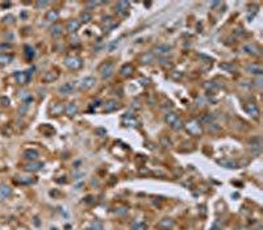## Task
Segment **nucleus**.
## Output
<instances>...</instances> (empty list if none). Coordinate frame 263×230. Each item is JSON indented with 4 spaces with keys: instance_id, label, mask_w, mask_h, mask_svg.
Here are the masks:
<instances>
[{
    "instance_id": "obj_34",
    "label": "nucleus",
    "mask_w": 263,
    "mask_h": 230,
    "mask_svg": "<svg viewBox=\"0 0 263 230\" xmlns=\"http://www.w3.org/2000/svg\"><path fill=\"white\" fill-rule=\"evenodd\" d=\"M132 230H146V225L145 223H138V225H134Z\"/></svg>"
},
{
    "instance_id": "obj_25",
    "label": "nucleus",
    "mask_w": 263,
    "mask_h": 230,
    "mask_svg": "<svg viewBox=\"0 0 263 230\" xmlns=\"http://www.w3.org/2000/svg\"><path fill=\"white\" fill-rule=\"evenodd\" d=\"M178 118H179V117L176 116V114H175L174 112H170V113H167V114H166V117H164L166 122H167L169 125H172V124H174V122H175V121H176Z\"/></svg>"
},
{
    "instance_id": "obj_26",
    "label": "nucleus",
    "mask_w": 263,
    "mask_h": 230,
    "mask_svg": "<svg viewBox=\"0 0 263 230\" xmlns=\"http://www.w3.org/2000/svg\"><path fill=\"white\" fill-rule=\"evenodd\" d=\"M50 33L53 37H58L62 34V27L61 25H53V27L50 28Z\"/></svg>"
},
{
    "instance_id": "obj_1",
    "label": "nucleus",
    "mask_w": 263,
    "mask_h": 230,
    "mask_svg": "<svg viewBox=\"0 0 263 230\" xmlns=\"http://www.w3.org/2000/svg\"><path fill=\"white\" fill-rule=\"evenodd\" d=\"M99 72H100V76L103 79H108L111 78L114 72V63L113 62H105L103 63L99 68Z\"/></svg>"
},
{
    "instance_id": "obj_3",
    "label": "nucleus",
    "mask_w": 263,
    "mask_h": 230,
    "mask_svg": "<svg viewBox=\"0 0 263 230\" xmlns=\"http://www.w3.org/2000/svg\"><path fill=\"white\" fill-rule=\"evenodd\" d=\"M30 72L32 70H28V71H17L15 72V79H16V83L18 84H25V83H28L29 79H30Z\"/></svg>"
},
{
    "instance_id": "obj_40",
    "label": "nucleus",
    "mask_w": 263,
    "mask_h": 230,
    "mask_svg": "<svg viewBox=\"0 0 263 230\" xmlns=\"http://www.w3.org/2000/svg\"><path fill=\"white\" fill-rule=\"evenodd\" d=\"M240 230H241V229H240ZM242 230H246V229H242Z\"/></svg>"
},
{
    "instance_id": "obj_23",
    "label": "nucleus",
    "mask_w": 263,
    "mask_h": 230,
    "mask_svg": "<svg viewBox=\"0 0 263 230\" xmlns=\"http://www.w3.org/2000/svg\"><path fill=\"white\" fill-rule=\"evenodd\" d=\"M12 59H13V55H11V54H0V65H2V66H5V65H8V63H11Z\"/></svg>"
},
{
    "instance_id": "obj_18",
    "label": "nucleus",
    "mask_w": 263,
    "mask_h": 230,
    "mask_svg": "<svg viewBox=\"0 0 263 230\" xmlns=\"http://www.w3.org/2000/svg\"><path fill=\"white\" fill-rule=\"evenodd\" d=\"M247 71L250 74H254V75H260L262 74V67L259 65H255V63H253V65H249L247 66Z\"/></svg>"
},
{
    "instance_id": "obj_7",
    "label": "nucleus",
    "mask_w": 263,
    "mask_h": 230,
    "mask_svg": "<svg viewBox=\"0 0 263 230\" xmlns=\"http://www.w3.org/2000/svg\"><path fill=\"white\" fill-rule=\"evenodd\" d=\"M95 83H96V79L95 78H92V76H87V78H84V79H82V82H80V89H89V88H92L94 86H95Z\"/></svg>"
},
{
    "instance_id": "obj_28",
    "label": "nucleus",
    "mask_w": 263,
    "mask_h": 230,
    "mask_svg": "<svg viewBox=\"0 0 263 230\" xmlns=\"http://www.w3.org/2000/svg\"><path fill=\"white\" fill-rule=\"evenodd\" d=\"M124 122H125V125H128V126H137V125H138V121L134 118L133 116H126V117H124Z\"/></svg>"
},
{
    "instance_id": "obj_37",
    "label": "nucleus",
    "mask_w": 263,
    "mask_h": 230,
    "mask_svg": "<svg viewBox=\"0 0 263 230\" xmlns=\"http://www.w3.org/2000/svg\"><path fill=\"white\" fill-rule=\"evenodd\" d=\"M49 3L48 2H37L36 3V7L37 8H42V7H45V5H48Z\"/></svg>"
},
{
    "instance_id": "obj_38",
    "label": "nucleus",
    "mask_w": 263,
    "mask_h": 230,
    "mask_svg": "<svg viewBox=\"0 0 263 230\" xmlns=\"http://www.w3.org/2000/svg\"><path fill=\"white\" fill-rule=\"evenodd\" d=\"M101 4V2H88L87 5H92V7H95V5H99Z\"/></svg>"
},
{
    "instance_id": "obj_2",
    "label": "nucleus",
    "mask_w": 263,
    "mask_h": 230,
    "mask_svg": "<svg viewBox=\"0 0 263 230\" xmlns=\"http://www.w3.org/2000/svg\"><path fill=\"white\" fill-rule=\"evenodd\" d=\"M65 65L70 70H79L82 67V59L79 57H66Z\"/></svg>"
},
{
    "instance_id": "obj_24",
    "label": "nucleus",
    "mask_w": 263,
    "mask_h": 230,
    "mask_svg": "<svg viewBox=\"0 0 263 230\" xmlns=\"http://www.w3.org/2000/svg\"><path fill=\"white\" fill-rule=\"evenodd\" d=\"M219 164H221L222 167H225V168H237V166H238L234 161H228V159L219 161Z\"/></svg>"
},
{
    "instance_id": "obj_16",
    "label": "nucleus",
    "mask_w": 263,
    "mask_h": 230,
    "mask_svg": "<svg viewBox=\"0 0 263 230\" xmlns=\"http://www.w3.org/2000/svg\"><path fill=\"white\" fill-rule=\"evenodd\" d=\"M65 108H63V104H53V108H51V116H59V114L63 113Z\"/></svg>"
},
{
    "instance_id": "obj_9",
    "label": "nucleus",
    "mask_w": 263,
    "mask_h": 230,
    "mask_svg": "<svg viewBox=\"0 0 263 230\" xmlns=\"http://www.w3.org/2000/svg\"><path fill=\"white\" fill-rule=\"evenodd\" d=\"M65 113L67 114L68 117H73L75 116L76 113H78V105H76L75 103H68L65 108Z\"/></svg>"
},
{
    "instance_id": "obj_32",
    "label": "nucleus",
    "mask_w": 263,
    "mask_h": 230,
    "mask_svg": "<svg viewBox=\"0 0 263 230\" xmlns=\"http://www.w3.org/2000/svg\"><path fill=\"white\" fill-rule=\"evenodd\" d=\"M171 128H172V129H174V130H180V129H183V122H182V121L178 118V120L175 121V122L171 125Z\"/></svg>"
},
{
    "instance_id": "obj_21",
    "label": "nucleus",
    "mask_w": 263,
    "mask_h": 230,
    "mask_svg": "<svg viewBox=\"0 0 263 230\" xmlns=\"http://www.w3.org/2000/svg\"><path fill=\"white\" fill-rule=\"evenodd\" d=\"M154 61V54L153 53H145V54H142L139 57V62L141 63H151Z\"/></svg>"
},
{
    "instance_id": "obj_8",
    "label": "nucleus",
    "mask_w": 263,
    "mask_h": 230,
    "mask_svg": "<svg viewBox=\"0 0 263 230\" xmlns=\"http://www.w3.org/2000/svg\"><path fill=\"white\" fill-rule=\"evenodd\" d=\"M187 129H188V132L191 134H194V136H197V134L201 133V128H200V125L196 122V121H192V122H190L187 125Z\"/></svg>"
},
{
    "instance_id": "obj_33",
    "label": "nucleus",
    "mask_w": 263,
    "mask_h": 230,
    "mask_svg": "<svg viewBox=\"0 0 263 230\" xmlns=\"http://www.w3.org/2000/svg\"><path fill=\"white\" fill-rule=\"evenodd\" d=\"M161 143H162V146H164V148H170V146H171V142H170V139L167 137H162L161 138Z\"/></svg>"
},
{
    "instance_id": "obj_5",
    "label": "nucleus",
    "mask_w": 263,
    "mask_h": 230,
    "mask_svg": "<svg viewBox=\"0 0 263 230\" xmlns=\"http://www.w3.org/2000/svg\"><path fill=\"white\" fill-rule=\"evenodd\" d=\"M245 111L249 116H251L254 118H256L259 116V108L256 107V104H253V103H247L245 105Z\"/></svg>"
},
{
    "instance_id": "obj_39",
    "label": "nucleus",
    "mask_w": 263,
    "mask_h": 230,
    "mask_svg": "<svg viewBox=\"0 0 263 230\" xmlns=\"http://www.w3.org/2000/svg\"><path fill=\"white\" fill-rule=\"evenodd\" d=\"M2 5H3V7H5V8H7V7H11V3H3Z\"/></svg>"
},
{
    "instance_id": "obj_35",
    "label": "nucleus",
    "mask_w": 263,
    "mask_h": 230,
    "mask_svg": "<svg viewBox=\"0 0 263 230\" xmlns=\"http://www.w3.org/2000/svg\"><path fill=\"white\" fill-rule=\"evenodd\" d=\"M88 230H101V223L100 222H95Z\"/></svg>"
},
{
    "instance_id": "obj_30",
    "label": "nucleus",
    "mask_w": 263,
    "mask_h": 230,
    "mask_svg": "<svg viewBox=\"0 0 263 230\" xmlns=\"http://www.w3.org/2000/svg\"><path fill=\"white\" fill-rule=\"evenodd\" d=\"M210 121H213V116H210V114H203L200 117V122H204V124H208L210 125Z\"/></svg>"
},
{
    "instance_id": "obj_36",
    "label": "nucleus",
    "mask_w": 263,
    "mask_h": 230,
    "mask_svg": "<svg viewBox=\"0 0 263 230\" xmlns=\"http://www.w3.org/2000/svg\"><path fill=\"white\" fill-rule=\"evenodd\" d=\"M0 104L4 105V107H7L9 104V99L8 98H0Z\"/></svg>"
},
{
    "instance_id": "obj_13",
    "label": "nucleus",
    "mask_w": 263,
    "mask_h": 230,
    "mask_svg": "<svg viewBox=\"0 0 263 230\" xmlns=\"http://www.w3.org/2000/svg\"><path fill=\"white\" fill-rule=\"evenodd\" d=\"M171 49L172 48L170 46V45H159V46H157L155 49H154V52H155V54L163 55V54H167Z\"/></svg>"
},
{
    "instance_id": "obj_19",
    "label": "nucleus",
    "mask_w": 263,
    "mask_h": 230,
    "mask_svg": "<svg viewBox=\"0 0 263 230\" xmlns=\"http://www.w3.org/2000/svg\"><path fill=\"white\" fill-rule=\"evenodd\" d=\"M58 12H57L55 9H51V11H49L48 13H46V16H45V18H46L48 21H50V22H54V21H57L58 20Z\"/></svg>"
},
{
    "instance_id": "obj_15",
    "label": "nucleus",
    "mask_w": 263,
    "mask_h": 230,
    "mask_svg": "<svg viewBox=\"0 0 263 230\" xmlns=\"http://www.w3.org/2000/svg\"><path fill=\"white\" fill-rule=\"evenodd\" d=\"M43 167V164L42 163H29V164H27L25 166V171H29V172H36V171H40L41 168Z\"/></svg>"
},
{
    "instance_id": "obj_17",
    "label": "nucleus",
    "mask_w": 263,
    "mask_h": 230,
    "mask_svg": "<svg viewBox=\"0 0 263 230\" xmlns=\"http://www.w3.org/2000/svg\"><path fill=\"white\" fill-rule=\"evenodd\" d=\"M58 91L63 95H68V93H71L74 91V86L71 84V83H66V84H63L58 88Z\"/></svg>"
},
{
    "instance_id": "obj_31",
    "label": "nucleus",
    "mask_w": 263,
    "mask_h": 230,
    "mask_svg": "<svg viewBox=\"0 0 263 230\" xmlns=\"http://www.w3.org/2000/svg\"><path fill=\"white\" fill-rule=\"evenodd\" d=\"M220 68H222V70H226V71H235V67L233 66V65H230V63H221L220 65Z\"/></svg>"
},
{
    "instance_id": "obj_27",
    "label": "nucleus",
    "mask_w": 263,
    "mask_h": 230,
    "mask_svg": "<svg viewBox=\"0 0 263 230\" xmlns=\"http://www.w3.org/2000/svg\"><path fill=\"white\" fill-rule=\"evenodd\" d=\"M24 157L27 159H30V161H34L38 157V152L36 150H27V151H24Z\"/></svg>"
},
{
    "instance_id": "obj_29",
    "label": "nucleus",
    "mask_w": 263,
    "mask_h": 230,
    "mask_svg": "<svg viewBox=\"0 0 263 230\" xmlns=\"http://www.w3.org/2000/svg\"><path fill=\"white\" fill-rule=\"evenodd\" d=\"M80 20H82V22H89L92 20V16H91L89 12H82V13H80Z\"/></svg>"
},
{
    "instance_id": "obj_10",
    "label": "nucleus",
    "mask_w": 263,
    "mask_h": 230,
    "mask_svg": "<svg viewBox=\"0 0 263 230\" xmlns=\"http://www.w3.org/2000/svg\"><path fill=\"white\" fill-rule=\"evenodd\" d=\"M66 28H67L68 33H75V32L80 28V21L79 20H70L67 22V27Z\"/></svg>"
},
{
    "instance_id": "obj_14",
    "label": "nucleus",
    "mask_w": 263,
    "mask_h": 230,
    "mask_svg": "<svg viewBox=\"0 0 263 230\" xmlns=\"http://www.w3.org/2000/svg\"><path fill=\"white\" fill-rule=\"evenodd\" d=\"M11 193H12L11 187H8V186H0V200L7 199L8 196H11Z\"/></svg>"
},
{
    "instance_id": "obj_4",
    "label": "nucleus",
    "mask_w": 263,
    "mask_h": 230,
    "mask_svg": "<svg viewBox=\"0 0 263 230\" xmlns=\"http://www.w3.org/2000/svg\"><path fill=\"white\" fill-rule=\"evenodd\" d=\"M117 109H120V104L117 103L116 100H109V101H107V103L103 105V112H104V113L114 112Z\"/></svg>"
},
{
    "instance_id": "obj_22",
    "label": "nucleus",
    "mask_w": 263,
    "mask_h": 230,
    "mask_svg": "<svg viewBox=\"0 0 263 230\" xmlns=\"http://www.w3.org/2000/svg\"><path fill=\"white\" fill-rule=\"evenodd\" d=\"M24 54H25V57H27V59L28 61H32L34 58V55H36V53H34V49L32 48V46H29V45H27V46L24 48Z\"/></svg>"
},
{
    "instance_id": "obj_11",
    "label": "nucleus",
    "mask_w": 263,
    "mask_h": 230,
    "mask_svg": "<svg viewBox=\"0 0 263 230\" xmlns=\"http://www.w3.org/2000/svg\"><path fill=\"white\" fill-rule=\"evenodd\" d=\"M243 52H246L247 54H251V55H259L260 49L256 45H246V46H243Z\"/></svg>"
},
{
    "instance_id": "obj_6",
    "label": "nucleus",
    "mask_w": 263,
    "mask_h": 230,
    "mask_svg": "<svg viewBox=\"0 0 263 230\" xmlns=\"http://www.w3.org/2000/svg\"><path fill=\"white\" fill-rule=\"evenodd\" d=\"M59 78V74L57 71H46L42 75V82L43 83H53Z\"/></svg>"
},
{
    "instance_id": "obj_12",
    "label": "nucleus",
    "mask_w": 263,
    "mask_h": 230,
    "mask_svg": "<svg viewBox=\"0 0 263 230\" xmlns=\"http://www.w3.org/2000/svg\"><path fill=\"white\" fill-rule=\"evenodd\" d=\"M133 72H134V67H133V65H130V63H126V65H124L120 68V74L123 76H130Z\"/></svg>"
},
{
    "instance_id": "obj_20",
    "label": "nucleus",
    "mask_w": 263,
    "mask_h": 230,
    "mask_svg": "<svg viewBox=\"0 0 263 230\" xmlns=\"http://www.w3.org/2000/svg\"><path fill=\"white\" fill-rule=\"evenodd\" d=\"M128 7H129V3H126V2H120V3L117 4L116 13H117V15H125Z\"/></svg>"
}]
</instances>
